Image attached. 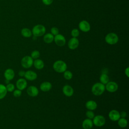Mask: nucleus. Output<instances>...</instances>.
I'll return each mask as SVG.
<instances>
[{"mask_svg":"<svg viewBox=\"0 0 129 129\" xmlns=\"http://www.w3.org/2000/svg\"><path fill=\"white\" fill-rule=\"evenodd\" d=\"M7 90L6 86L0 84V100L4 99L7 94Z\"/></svg>","mask_w":129,"mask_h":129,"instance_id":"nucleus-22","label":"nucleus"},{"mask_svg":"<svg viewBox=\"0 0 129 129\" xmlns=\"http://www.w3.org/2000/svg\"><path fill=\"white\" fill-rule=\"evenodd\" d=\"M33 59L30 56L26 55L21 59V64L24 68L29 69L33 66Z\"/></svg>","mask_w":129,"mask_h":129,"instance_id":"nucleus-5","label":"nucleus"},{"mask_svg":"<svg viewBox=\"0 0 129 129\" xmlns=\"http://www.w3.org/2000/svg\"><path fill=\"white\" fill-rule=\"evenodd\" d=\"M40 55V52L38 50H35L34 51H33L31 53V55L30 56L33 59H38L39 56Z\"/></svg>","mask_w":129,"mask_h":129,"instance_id":"nucleus-27","label":"nucleus"},{"mask_svg":"<svg viewBox=\"0 0 129 129\" xmlns=\"http://www.w3.org/2000/svg\"><path fill=\"white\" fill-rule=\"evenodd\" d=\"M93 125L92 120L89 118L85 119L82 122V127L84 129H91Z\"/></svg>","mask_w":129,"mask_h":129,"instance_id":"nucleus-19","label":"nucleus"},{"mask_svg":"<svg viewBox=\"0 0 129 129\" xmlns=\"http://www.w3.org/2000/svg\"><path fill=\"white\" fill-rule=\"evenodd\" d=\"M105 86V90L111 93L116 92L118 88V84L114 81H109Z\"/></svg>","mask_w":129,"mask_h":129,"instance_id":"nucleus-7","label":"nucleus"},{"mask_svg":"<svg viewBox=\"0 0 129 129\" xmlns=\"http://www.w3.org/2000/svg\"><path fill=\"white\" fill-rule=\"evenodd\" d=\"M43 41L46 43H51L54 40V36L50 33L45 34L43 36Z\"/></svg>","mask_w":129,"mask_h":129,"instance_id":"nucleus-21","label":"nucleus"},{"mask_svg":"<svg viewBox=\"0 0 129 129\" xmlns=\"http://www.w3.org/2000/svg\"><path fill=\"white\" fill-rule=\"evenodd\" d=\"M71 35H72V37H75V38H77L80 35V32H79V30L76 28L73 29L71 31Z\"/></svg>","mask_w":129,"mask_h":129,"instance_id":"nucleus-29","label":"nucleus"},{"mask_svg":"<svg viewBox=\"0 0 129 129\" xmlns=\"http://www.w3.org/2000/svg\"><path fill=\"white\" fill-rule=\"evenodd\" d=\"M79 45V41L77 38L72 37L68 42V47L70 49H76Z\"/></svg>","mask_w":129,"mask_h":129,"instance_id":"nucleus-14","label":"nucleus"},{"mask_svg":"<svg viewBox=\"0 0 129 129\" xmlns=\"http://www.w3.org/2000/svg\"><path fill=\"white\" fill-rule=\"evenodd\" d=\"M27 93L28 95L31 97H36L39 94L38 88L35 86H30L27 89Z\"/></svg>","mask_w":129,"mask_h":129,"instance_id":"nucleus-12","label":"nucleus"},{"mask_svg":"<svg viewBox=\"0 0 129 129\" xmlns=\"http://www.w3.org/2000/svg\"><path fill=\"white\" fill-rule=\"evenodd\" d=\"M120 113V116L122 118H125L126 116V113L124 111H122Z\"/></svg>","mask_w":129,"mask_h":129,"instance_id":"nucleus-34","label":"nucleus"},{"mask_svg":"<svg viewBox=\"0 0 129 129\" xmlns=\"http://www.w3.org/2000/svg\"><path fill=\"white\" fill-rule=\"evenodd\" d=\"M50 33H51L53 36H55L59 34V30L57 28L55 27H53L50 29Z\"/></svg>","mask_w":129,"mask_h":129,"instance_id":"nucleus-31","label":"nucleus"},{"mask_svg":"<svg viewBox=\"0 0 129 129\" xmlns=\"http://www.w3.org/2000/svg\"><path fill=\"white\" fill-rule=\"evenodd\" d=\"M16 86L18 89L22 91L24 90L25 88H26L27 86V82L25 79H24V78L19 79L16 81Z\"/></svg>","mask_w":129,"mask_h":129,"instance_id":"nucleus-10","label":"nucleus"},{"mask_svg":"<svg viewBox=\"0 0 129 129\" xmlns=\"http://www.w3.org/2000/svg\"><path fill=\"white\" fill-rule=\"evenodd\" d=\"M6 87L7 92H13L15 88V85L13 84L10 83H9L8 84H7V85L6 86Z\"/></svg>","mask_w":129,"mask_h":129,"instance_id":"nucleus-28","label":"nucleus"},{"mask_svg":"<svg viewBox=\"0 0 129 129\" xmlns=\"http://www.w3.org/2000/svg\"><path fill=\"white\" fill-rule=\"evenodd\" d=\"M108 117L109 119L113 121H117L120 117V113L119 111L115 109L111 110L109 112Z\"/></svg>","mask_w":129,"mask_h":129,"instance_id":"nucleus-13","label":"nucleus"},{"mask_svg":"<svg viewBox=\"0 0 129 129\" xmlns=\"http://www.w3.org/2000/svg\"><path fill=\"white\" fill-rule=\"evenodd\" d=\"M105 90V85L100 82H98L94 84L91 88V91L93 94L95 96L101 95Z\"/></svg>","mask_w":129,"mask_h":129,"instance_id":"nucleus-1","label":"nucleus"},{"mask_svg":"<svg viewBox=\"0 0 129 129\" xmlns=\"http://www.w3.org/2000/svg\"><path fill=\"white\" fill-rule=\"evenodd\" d=\"M124 73H125V75L126 76V77H129V68L128 67H127L125 69Z\"/></svg>","mask_w":129,"mask_h":129,"instance_id":"nucleus-36","label":"nucleus"},{"mask_svg":"<svg viewBox=\"0 0 129 129\" xmlns=\"http://www.w3.org/2000/svg\"><path fill=\"white\" fill-rule=\"evenodd\" d=\"M13 92V95L15 97H19L22 95V91L18 89L16 90H14V91Z\"/></svg>","mask_w":129,"mask_h":129,"instance_id":"nucleus-32","label":"nucleus"},{"mask_svg":"<svg viewBox=\"0 0 129 129\" xmlns=\"http://www.w3.org/2000/svg\"><path fill=\"white\" fill-rule=\"evenodd\" d=\"M53 1V0H42V3L44 5H47V6L51 5Z\"/></svg>","mask_w":129,"mask_h":129,"instance_id":"nucleus-33","label":"nucleus"},{"mask_svg":"<svg viewBox=\"0 0 129 129\" xmlns=\"http://www.w3.org/2000/svg\"><path fill=\"white\" fill-rule=\"evenodd\" d=\"M52 88V84L49 82H42L40 86V90L43 92H48Z\"/></svg>","mask_w":129,"mask_h":129,"instance_id":"nucleus-17","label":"nucleus"},{"mask_svg":"<svg viewBox=\"0 0 129 129\" xmlns=\"http://www.w3.org/2000/svg\"><path fill=\"white\" fill-rule=\"evenodd\" d=\"M21 35L23 37H26V38L30 37L32 36V31L29 29H28L27 28H23L21 30Z\"/></svg>","mask_w":129,"mask_h":129,"instance_id":"nucleus-23","label":"nucleus"},{"mask_svg":"<svg viewBox=\"0 0 129 129\" xmlns=\"http://www.w3.org/2000/svg\"><path fill=\"white\" fill-rule=\"evenodd\" d=\"M99 80L100 83L104 85H106L109 81V78L107 74L102 73L100 76Z\"/></svg>","mask_w":129,"mask_h":129,"instance_id":"nucleus-24","label":"nucleus"},{"mask_svg":"<svg viewBox=\"0 0 129 129\" xmlns=\"http://www.w3.org/2000/svg\"><path fill=\"white\" fill-rule=\"evenodd\" d=\"M31 31L34 36L40 37L44 35L46 32V28L43 25L37 24L33 27Z\"/></svg>","mask_w":129,"mask_h":129,"instance_id":"nucleus-3","label":"nucleus"},{"mask_svg":"<svg viewBox=\"0 0 129 129\" xmlns=\"http://www.w3.org/2000/svg\"><path fill=\"white\" fill-rule=\"evenodd\" d=\"M33 65L37 70H41L44 67V63L42 60L38 58L33 61Z\"/></svg>","mask_w":129,"mask_h":129,"instance_id":"nucleus-20","label":"nucleus"},{"mask_svg":"<svg viewBox=\"0 0 129 129\" xmlns=\"http://www.w3.org/2000/svg\"><path fill=\"white\" fill-rule=\"evenodd\" d=\"M55 43L58 46H63L65 45L66 40L65 37L62 34H58L54 36V40Z\"/></svg>","mask_w":129,"mask_h":129,"instance_id":"nucleus-8","label":"nucleus"},{"mask_svg":"<svg viewBox=\"0 0 129 129\" xmlns=\"http://www.w3.org/2000/svg\"><path fill=\"white\" fill-rule=\"evenodd\" d=\"M25 79L28 81H34L36 80L37 78V74L36 72L32 71L31 70H29L25 72L24 75Z\"/></svg>","mask_w":129,"mask_h":129,"instance_id":"nucleus-15","label":"nucleus"},{"mask_svg":"<svg viewBox=\"0 0 129 129\" xmlns=\"http://www.w3.org/2000/svg\"><path fill=\"white\" fill-rule=\"evenodd\" d=\"M93 123L97 127H101L103 126L106 122L105 118L102 115H97L95 116L93 118Z\"/></svg>","mask_w":129,"mask_h":129,"instance_id":"nucleus-6","label":"nucleus"},{"mask_svg":"<svg viewBox=\"0 0 129 129\" xmlns=\"http://www.w3.org/2000/svg\"><path fill=\"white\" fill-rule=\"evenodd\" d=\"M15 72L11 68L6 69L4 73V76L6 80L8 81L12 80L15 77Z\"/></svg>","mask_w":129,"mask_h":129,"instance_id":"nucleus-11","label":"nucleus"},{"mask_svg":"<svg viewBox=\"0 0 129 129\" xmlns=\"http://www.w3.org/2000/svg\"><path fill=\"white\" fill-rule=\"evenodd\" d=\"M62 92L63 94L67 97L72 96L74 92V89L70 85H66L62 88Z\"/></svg>","mask_w":129,"mask_h":129,"instance_id":"nucleus-16","label":"nucleus"},{"mask_svg":"<svg viewBox=\"0 0 129 129\" xmlns=\"http://www.w3.org/2000/svg\"><path fill=\"white\" fill-rule=\"evenodd\" d=\"M25 72L23 71V70H21L18 73V75L20 77H24V75H25Z\"/></svg>","mask_w":129,"mask_h":129,"instance_id":"nucleus-35","label":"nucleus"},{"mask_svg":"<svg viewBox=\"0 0 129 129\" xmlns=\"http://www.w3.org/2000/svg\"><path fill=\"white\" fill-rule=\"evenodd\" d=\"M117 121L118 125L121 128H124L127 125V120L125 118L120 117V118Z\"/></svg>","mask_w":129,"mask_h":129,"instance_id":"nucleus-25","label":"nucleus"},{"mask_svg":"<svg viewBox=\"0 0 129 129\" xmlns=\"http://www.w3.org/2000/svg\"><path fill=\"white\" fill-rule=\"evenodd\" d=\"M79 28L81 31L84 32H87L90 31L91 26L88 21L86 20H82L79 24Z\"/></svg>","mask_w":129,"mask_h":129,"instance_id":"nucleus-9","label":"nucleus"},{"mask_svg":"<svg viewBox=\"0 0 129 129\" xmlns=\"http://www.w3.org/2000/svg\"><path fill=\"white\" fill-rule=\"evenodd\" d=\"M119 38L117 35L113 32L108 33L105 37V42L110 45H114L117 43L118 41Z\"/></svg>","mask_w":129,"mask_h":129,"instance_id":"nucleus-4","label":"nucleus"},{"mask_svg":"<svg viewBox=\"0 0 129 129\" xmlns=\"http://www.w3.org/2000/svg\"><path fill=\"white\" fill-rule=\"evenodd\" d=\"M86 116H87V117L88 118L92 119H93L94 117L95 114H94V112L93 111L88 110L86 112Z\"/></svg>","mask_w":129,"mask_h":129,"instance_id":"nucleus-30","label":"nucleus"},{"mask_svg":"<svg viewBox=\"0 0 129 129\" xmlns=\"http://www.w3.org/2000/svg\"><path fill=\"white\" fill-rule=\"evenodd\" d=\"M53 69L57 73H62L67 69V64L63 60H58L53 64Z\"/></svg>","mask_w":129,"mask_h":129,"instance_id":"nucleus-2","label":"nucleus"},{"mask_svg":"<svg viewBox=\"0 0 129 129\" xmlns=\"http://www.w3.org/2000/svg\"><path fill=\"white\" fill-rule=\"evenodd\" d=\"M63 77L67 80H70L73 78V73L70 71L66 70L63 72Z\"/></svg>","mask_w":129,"mask_h":129,"instance_id":"nucleus-26","label":"nucleus"},{"mask_svg":"<svg viewBox=\"0 0 129 129\" xmlns=\"http://www.w3.org/2000/svg\"><path fill=\"white\" fill-rule=\"evenodd\" d=\"M85 106L88 110L93 111L97 107V104L96 101L94 100H89L86 102Z\"/></svg>","mask_w":129,"mask_h":129,"instance_id":"nucleus-18","label":"nucleus"}]
</instances>
